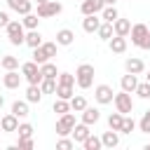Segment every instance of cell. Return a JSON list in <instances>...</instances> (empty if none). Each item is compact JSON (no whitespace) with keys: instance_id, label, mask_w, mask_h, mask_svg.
Listing matches in <instances>:
<instances>
[{"instance_id":"6da1fadb","label":"cell","mask_w":150,"mask_h":150,"mask_svg":"<svg viewBox=\"0 0 150 150\" xmlns=\"http://www.w3.org/2000/svg\"><path fill=\"white\" fill-rule=\"evenodd\" d=\"M94 66L91 63H80L77 66V70H75V84L80 87V89H89L91 84H94Z\"/></svg>"},{"instance_id":"7a4b0ae2","label":"cell","mask_w":150,"mask_h":150,"mask_svg":"<svg viewBox=\"0 0 150 150\" xmlns=\"http://www.w3.org/2000/svg\"><path fill=\"white\" fill-rule=\"evenodd\" d=\"M21 73H23V77L28 80V84H40L45 77H42V73H40V63H35V61H26L23 66H21Z\"/></svg>"},{"instance_id":"3957f363","label":"cell","mask_w":150,"mask_h":150,"mask_svg":"<svg viewBox=\"0 0 150 150\" xmlns=\"http://www.w3.org/2000/svg\"><path fill=\"white\" fill-rule=\"evenodd\" d=\"M61 12H63V5L56 2V0H47V2H40V5H38V16H40V19L59 16Z\"/></svg>"},{"instance_id":"277c9868","label":"cell","mask_w":150,"mask_h":150,"mask_svg":"<svg viewBox=\"0 0 150 150\" xmlns=\"http://www.w3.org/2000/svg\"><path fill=\"white\" fill-rule=\"evenodd\" d=\"M112 103H115V110H120L122 115H129V112L134 110V98H131V94L124 91V89H122L120 94H115Z\"/></svg>"},{"instance_id":"5b68a950","label":"cell","mask_w":150,"mask_h":150,"mask_svg":"<svg viewBox=\"0 0 150 150\" xmlns=\"http://www.w3.org/2000/svg\"><path fill=\"white\" fill-rule=\"evenodd\" d=\"M75 124H77V122H75V115H73V110H68L66 115H61V117L56 120V136H68Z\"/></svg>"},{"instance_id":"8992f818","label":"cell","mask_w":150,"mask_h":150,"mask_svg":"<svg viewBox=\"0 0 150 150\" xmlns=\"http://www.w3.org/2000/svg\"><path fill=\"white\" fill-rule=\"evenodd\" d=\"M94 98H96V103H101V105L112 103V98H115L112 87H108V84H96V87H94Z\"/></svg>"},{"instance_id":"52a82bcc","label":"cell","mask_w":150,"mask_h":150,"mask_svg":"<svg viewBox=\"0 0 150 150\" xmlns=\"http://www.w3.org/2000/svg\"><path fill=\"white\" fill-rule=\"evenodd\" d=\"M105 7V0H82L80 5V12L87 16V14H101Z\"/></svg>"},{"instance_id":"ba28073f","label":"cell","mask_w":150,"mask_h":150,"mask_svg":"<svg viewBox=\"0 0 150 150\" xmlns=\"http://www.w3.org/2000/svg\"><path fill=\"white\" fill-rule=\"evenodd\" d=\"M101 23H103V19H101L98 14H87V16L82 19V30H84V33H96Z\"/></svg>"},{"instance_id":"9c48e42d","label":"cell","mask_w":150,"mask_h":150,"mask_svg":"<svg viewBox=\"0 0 150 150\" xmlns=\"http://www.w3.org/2000/svg\"><path fill=\"white\" fill-rule=\"evenodd\" d=\"M2 84H5V89H19V84H21V75H19V70H5V75H2Z\"/></svg>"},{"instance_id":"30bf717a","label":"cell","mask_w":150,"mask_h":150,"mask_svg":"<svg viewBox=\"0 0 150 150\" xmlns=\"http://www.w3.org/2000/svg\"><path fill=\"white\" fill-rule=\"evenodd\" d=\"M7 7L9 9H14L16 14H28V12H33V2L30 0H7Z\"/></svg>"},{"instance_id":"8fae6325","label":"cell","mask_w":150,"mask_h":150,"mask_svg":"<svg viewBox=\"0 0 150 150\" xmlns=\"http://www.w3.org/2000/svg\"><path fill=\"white\" fill-rule=\"evenodd\" d=\"M148 33H150V28H148L145 23H134V26H131V33H129V35H131V42H134V45L138 47V45H141V40H143V38L148 35Z\"/></svg>"},{"instance_id":"7c38bea8","label":"cell","mask_w":150,"mask_h":150,"mask_svg":"<svg viewBox=\"0 0 150 150\" xmlns=\"http://www.w3.org/2000/svg\"><path fill=\"white\" fill-rule=\"evenodd\" d=\"M108 47H110L112 54H124L127 52V38L124 35H112L108 40Z\"/></svg>"},{"instance_id":"4fadbf2b","label":"cell","mask_w":150,"mask_h":150,"mask_svg":"<svg viewBox=\"0 0 150 150\" xmlns=\"http://www.w3.org/2000/svg\"><path fill=\"white\" fill-rule=\"evenodd\" d=\"M124 70H127V73H134V75H141V73L145 70V63H143L141 59L131 56V59H127V61H124Z\"/></svg>"},{"instance_id":"5bb4252c","label":"cell","mask_w":150,"mask_h":150,"mask_svg":"<svg viewBox=\"0 0 150 150\" xmlns=\"http://www.w3.org/2000/svg\"><path fill=\"white\" fill-rule=\"evenodd\" d=\"M98 120H101V110H98V108L87 105V108L82 110V122H84V124H89V127H91V124H96Z\"/></svg>"},{"instance_id":"9a60e30c","label":"cell","mask_w":150,"mask_h":150,"mask_svg":"<svg viewBox=\"0 0 150 150\" xmlns=\"http://www.w3.org/2000/svg\"><path fill=\"white\" fill-rule=\"evenodd\" d=\"M70 134H73V141H75V143H84V138H87L91 131H89V124L80 122V124H75V127H73V131H70Z\"/></svg>"},{"instance_id":"2e32d148","label":"cell","mask_w":150,"mask_h":150,"mask_svg":"<svg viewBox=\"0 0 150 150\" xmlns=\"http://www.w3.org/2000/svg\"><path fill=\"white\" fill-rule=\"evenodd\" d=\"M112 28H115V35H124V38H127V35L131 33V21L117 16V19L112 21Z\"/></svg>"},{"instance_id":"e0dca14e","label":"cell","mask_w":150,"mask_h":150,"mask_svg":"<svg viewBox=\"0 0 150 150\" xmlns=\"http://www.w3.org/2000/svg\"><path fill=\"white\" fill-rule=\"evenodd\" d=\"M73 40H75V33H73L70 28H61V30H56V45L68 47V45H73Z\"/></svg>"},{"instance_id":"ac0fdd59","label":"cell","mask_w":150,"mask_h":150,"mask_svg":"<svg viewBox=\"0 0 150 150\" xmlns=\"http://www.w3.org/2000/svg\"><path fill=\"white\" fill-rule=\"evenodd\" d=\"M120 87L124 89V91H136V87H138V77L134 75V73H127V75H122V80H120Z\"/></svg>"},{"instance_id":"d6986e66","label":"cell","mask_w":150,"mask_h":150,"mask_svg":"<svg viewBox=\"0 0 150 150\" xmlns=\"http://www.w3.org/2000/svg\"><path fill=\"white\" fill-rule=\"evenodd\" d=\"M101 141H103V148H117L120 145V131H115V129H110V131H105L103 136H101Z\"/></svg>"},{"instance_id":"ffe728a7","label":"cell","mask_w":150,"mask_h":150,"mask_svg":"<svg viewBox=\"0 0 150 150\" xmlns=\"http://www.w3.org/2000/svg\"><path fill=\"white\" fill-rule=\"evenodd\" d=\"M0 127H2V131H16L19 129V117L14 112H9V115H5L0 120Z\"/></svg>"},{"instance_id":"44dd1931","label":"cell","mask_w":150,"mask_h":150,"mask_svg":"<svg viewBox=\"0 0 150 150\" xmlns=\"http://www.w3.org/2000/svg\"><path fill=\"white\" fill-rule=\"evenodd\" d=\"M26 101H28V103H40V101H42V89H40V84H28V89H26Z\"/></svg>"},{"instance_id":"7402d4cb","label":"cell","mask_w":150,"mask_h":150,"mask_svg":"<svg viewBox=\"0 0 150 150\" xmlns=\"http://www.w3.org/2000/svg\"><path fill=\"white\" fill-rule=\"evenodd\" d=\"M96 35H98L101 40H105V42H108V40H110L112 35H115V28H112V23H110V21H103V23L98 26V30H96Z\"/></svg>"},{"instance_id":"603a6c76","label":"cell","mask_w":150,"mask_h":150,"mask_svg":"<svg viewBox=\"0 0 150 150\" xmlns=\"http://www.w3.org/2000/svg\"><path fill=\"white\" fill-rule=\"evenodd\" d=\"M26 45H28L30 49H35V47H40V45H42V35H40V30H38V28H33V30H28V33H26Z\"/></svg>"},{"instance_id":"cb8c5ba5","label":"cell","mask_w":150,"mask_h":150,"mask_svg":"<svg viewBox=\"0 0 150 150\" xmlns=\"http://www.w3.org/2000/svg\"><path fill=\"white\" fill-rule=\"evenodd\" d=\"M56 84H59L56 77H45L40 82V89H42V94H56Z\"/></svg>"},{"instance_id":"d4e9b609","label":"cell","mask_w":150,"mask_h":150,"mask_svg":"<svg viewBox=\"0 0 150 150\" xmlns=\"http://www.w3.org/2000/svg\"><path fill=\"white\" fill-rule=\"evenodd\" d=\"M73 96H75L73 84H56V98H66V101H70Z\"/></svg>"},{"instance_id":"484cf974","label":"cell","mask_w":150,"mask_h":150,"mask_svg":"<svg viewBox=\"0 0 150 150\" xmlns=\"http://www.w3.org/2000/svg\"><path fill=\"white\" fill-rule=\"evenodd\" d=\"M87 105H89V103H87V98H84L82 94H77V96L70 98V110H73V112H82Z\"/></svg>"},{"instance_id":"4316f807","label":"cell","mask_w":150,"mask_h":150,"mask_svg":"<svg viewBox=\"0 0 150 150\" xmlns=\"http://www.w3.org/2000/svg\"><path fill=\"white\" fill-rule=\"evenodd\" d=\"M12 112L21 120V117H28V101H14L12 103Z\"/></svg>"},{"instance_id":"83f0119b","label":"cell","mask_w":150,"mask_h":150,"mask_svg":"<svg viewBox=\"0 0 150 150\" xmlns=\"http://www.w3.org/2000/svg\"><path fill=\"white\" fill-rule=\"evenodd\" d=\"M122 122H124V115L117 110V112H110L108 115V127L110 129H115V131H120L122 129Z\"/></svg>"},{"instance_id":"f1b7e54d","label":"cell","mask_w":150,"mask_h":150,"mask_svg":"<svg viewBox=\"0 0 150 150\" xmlns=\"http://www.w3.org/2000/svg\"><path fill=\"white\" fill-rule=\"evenodd\" d=\"M117 16H120V12H117V7H115V5H105V7H103V12H101V19H103V21H110V23H112Z\"/></svg>"},{"instance_id":"f546056e","label":"cell","mask_w":150,"mask_h":150,"mask_svg":"<svg viewBox=\"0 0 150 150\" xmlns=\"http://www.w3.org/2000/svg\"><path fill=\"white\" fill-rule=\"evenodd\" d=\"M21 23H23V28L33 30V28H38V23H40V16H38V14H33V12H28V14H23Z\"/></svg>"},{"instance_id":"4dcf8cb0","label":"cell","mask_w":150,"mask_h":150,"mask_svg":"<svg viewBox=\"0 0 150 150\" xmlns=\"http://www.w3.org/2000/svg\"><path fill=\"white\" fill-rule=\"evenodd\" d=\"M82 148H84V150H98V148H103V141H101L98 136H91V134H89V136L84 138Z\"/></svg>"},{"instance_id":"1f68e13d","label":"cell","mask_w":150,"mask_h":150,"mask_svg":"<svg viewBox=\"0 0 150 150\" xmlns=\"http://www.w3.org/2000/svg\"><path fill=\"white\" fill-rule=\"evenodd\" d=\"M0 66H2L5 70H16V68H19V59L12 56V54H7V56L0 59Z\"/></svg>"},{"instance_id":"d6a6232c","label":"cell","mask_w":150,"mask_h":150,"mask_svg":"<svg viewBox=\"0 0 150 150\" xmlns=\"http://www.w3.org/2000/svg\"><path fill=\"white\" fill-rule=\"evenodd\" d=\"M40 73H42V77H59V70H56V63H52V61H47V63H42V66H40Z\"/></svg>"},{"instance_id":"836d02e7","label":"cell","mask_w":150,"mask_h":150,"mask_svg":"<svg viewBox=\"0 0 150 150\" xmlns=\"http://www.w3.org/2000/svg\"><path fill=\"white\" fill-rule=\"evenodd\" d=\"M52 110H54L56 115H66V112L70 110V101H66V98H56L54 105H52Z\"/></svg>"},{"instance_id":"e575fe53","label":"cell","mask_w":150,"mask_h":150,"mask_svg":"<svg viewBox=\"0 0 150 150\" xmlns=\"http://www.w3.org/2000/svg\"><path fill=\"white\" fill-rule=\"evenodd\" d=\"M5 33L7 35H23V23L21 21H9L5 26Z\"/></svg>"},{"instance_id":"d590c367","label":"cell","mask_w":150,"mask_h":150,"mask_svg":"<svg viewBox=\"0 0 150 150\" xmlns=\"http://www.w3.org/2000/svg\"><path fill=\"white\" fill-rule=\"evenodd\" d=\"M33 61H35V63H40V66H42V63H47V61H49V54H47V52H45V49H42V45H40V47H35V49H33Z\"/></svg>"},{"instance_id":"8d00e7d4","label":"cell","mask_w":150,"mask_h":150,"mask_svg":"<svg viewBox=\"0 0 150 150\" xmlns=\"http://www.w3.org/2000/svg\"><path fill=\"white\" fill-rule=\"evenodd\" d=\"M136 94H138V98H150V82L145 80V82H138V87H136Z\"/></svg>"},{"instance_id":"74e56055","label":"cell","mask_w":150,"mask_h":150,"mask_svg":"<svg viewBox=\"0 0 150 150\" xmlns=\"http://www.w3.org/2000/svg\"><path fill=\"white\" fill-rule=\"evenodd\" d=\"M134 129H136V120L124 115V122H122V129H120V134H131Z\"/></svg>"},{"instance_id":"f35d334b","label":"cell","mask_w":150,"mask_h":150,"mask_svg":"<svg viewBox=\"0 0 150 150\" xmlns=\"http://www.w3.org/2000/svg\"><path fill=\"white\" fill-rule=\"evenodd\" d=\"M16 134H19L21 138H33V124H28V122H23V124H19V129H16Z\"/></svg>"},{"instance_id":"ab89813d","label":"cell","mask_w":150,"mask_h":150,"mask_svg":"<svg viewBox=\"0 0 150 150\" xmlns=\"http://www.w3.org/2000/svg\"><path fill=\"white\" fill-rule=\"evenodd\" d=\"M138 129H141L143 134H150V110L143 112V117H141V122H138Z\"/></svg>"},{"instance_id":"60d3db41","label":"cell","mask_w":150,"mask_h":150,"mask_svg":"<svg viewBox=\"0 0 150 150\" xmlns=\"http://www.w3.org/2000/svg\"><path fill=\"white\" fill-rule=\"evenodd\" d=\"M59 84H75V75L73 73H59Z\"/></svg>"},{"instance_id":"b9f144b4","label":"cell","mask_w":150,"mask_h":150,"mask_svg":"<svg viewBox=\"0 0 150 150\" xmlns=\"http://www.w3.org/2000/svg\"><path fill=\"white\" fill-rule=\"evenodd\" d=\"M73 145H75V141H73V138H66V136H61V138H59V143H56V148H59V150H70Z\"/></svg>"},{"instance_id":"7bdbcfd3","label":"cell","mask_w":150,"mask_h":150,"mask_svg":"<svg viewBox=\"0 0 150 150\" xmlns=\"http://www.w3.org/2000/svg\"><path fill=\"white\" fill-rule=\"evenodd\" d=\"M30 148H33V138H21V136H19L16 150H30Z\"/></svg>"},{"instance_id":"ee69618b","label":"cell","mask_w":150,"mask_h":150,"mask_svg":"<svg viewBox=\"0 0 150 150\" xmlns=\"http://www.w3.org/2000/svg\"><path fill=\"white\" fill-rule=\"evenodd\" d=\"M42 49L49 54V59H52V56H56V42H42Z\"/></svg>"},{"instance_id":"f6af8a7d","label":"cell","mask_w":150,"mask_h":150,"mask_svg":"<svg viewBox=\"0 0 150 150\" xmlns=\"http://www.w3.org/2000/svg\"><path fill=\"white\" fill-rule=\"evenodd\" d=\"M9 21H12V19H9V14H7V12H0V28H5Z\"/></svg>"},{"instance_id":"bcb514c9","label":"cell","mask_w":150,"mask_h":150,"mask_svg":"<svg viewBox=\"0 0 150 150\" xmlns=\"http://www.w3.org/2000/svg\"><path fill=\"white\" fill-rule=\"evenodd\" d=\"M138 47H141V49H150V33H148V35L141 40V45H138Z\"/></svg>"},{"instance_id":"7dc6e473","label":"cell","mask_w":150,"mask_h":150,"mask_svg":"<svg viewBox=\"0 0 150 150\" xmlns=\"http://www.w3.org/2000/svg\"><path fill=\"white\" fill-rule=\"evenodd\" d=\"M2 105H5V96L0 94V108H2Z\"/></svg>"},{"instance_id":"c3c4849f","label":"cell","mask_w":150,"mask_h":150,"mask_svg":"<svg viewBox=\"0 0 150 150\" xmlns=\"http://www.w3.org/2000/svg\"><path fill=\"white\" fill-rule=\"evenodd\" d=\"M115 2H117V0H105V5H115Z\"/></svg>"},{"instance_id":"681fc988","label":"cell","mask_w":150,"mask_h":150,"mask_svg":"<svg viewBox=\"0 0 150 150\" xmlns=\"http://www.w3.org/2000/svg\"><path fill=\"white\" fill-rule=\"evenodd\" d=\"M145 80H148V82H150V73H148V75H145Z\"/></svg>"},{"instance_id":"f907efd6","label":"cell","mask_w":150,"mask_h":150,"mask_svg":"<svg viewBox=\"0 0 150 150\" xmlns=\"http://www.w3.org/2000/svg\"><path fill=\"white\" fill-rule=\"evenodd\" d=\"M35 2H38V5H40V2H47V0H35Z\"/></svg>"},{"instance_id":"816d5d0a","label":"cell","mask_w":150,"mask_h":150,"mask_svg":"<svg viewBox=\"0 0 150 150\" xmlns=\"http://www.w3.org/2000/svg\"><path fill=\"white\" fill-rule=\"evenodd\" d=\"M145 150H150V143H148V145H145Z\"/></svg>"},{"instance_id":"f5cc1de1","label":"cell","mask_w":150,"mask_h":150,"mask_svg":"<svg viewBox=\"0 0 150 150\" xmlns=\"http://www.w3.org/2000/svg\"><path fill=\"white\" fill-rule=\"evenodd\" d=\"M0 134H2V127H0Z\"/></svg>"}]
</instances>
